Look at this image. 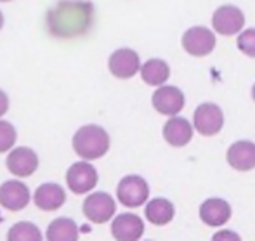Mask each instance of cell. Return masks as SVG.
Instances as JSON below:
<instances>
[{
    "instance_id": "21",
    "label": "cell",
    "mask_w": 255,
    "mask_h": 241,
    "mask_svg": "<svg viewBox=\"0 0 255 241\" xmlns=\"http://www.w3.org/2000/svg\"><path fill=\"white\" fill-rule=\"evenodd\" d=\"M42 238L44 236H42L38 226L31 224V222H17L7 233L9 241H40Z\"/></svg>"
},
{
    "instance_id": "20",
    "label": "cell",
    "mask_w": 255,
    "mask_h": 241,
    "mask_svg": "<svg viewBox=\"0 0 255 241\" xmlns=\"http://www.w3.org/2000/svg\"><path fill=\"white\" fill-rule=\"evenodd\" d=\"M45 238L49 241H77L80 238V228L68 217H59L49 224Z\"/></svg>"
},
{
    "instance_id": "2",
    "label": "cell",
    "mask_w": 255,
    "mask_h": 241,
    "mask_svg": "<svg viewBox=\"0 0 255 241\" xmlns=\"http://www.w3.org/2000/svg\"><path fill=\"white\" fill-rule=\"evenodd\" d=\"M73 151L82 160L94 161L103 158L110 151V135L103 127L89 123L80 127L73 135Z\"/></svg>"
},
{
    "instance_id": "17",
    "label": "cell",
    "mask_w": 255,
    "mask_h": 241,
    "mask_svg": "<svg viewBox=\"0 0 255 241\" xmlns=\"http://www.w3.org/2000/svg\"><path fill=\"white\" fill-rule=\"evenodd\" d=\"M33 201L40 210L54 212L59 210L66 203V193H64L63 186L56 184V182H45V184L38 186L37 191L33 193Z\"/></svg>"
},
{
    "instance_id": "28",
    "label": "cell",
    "mask_w": 255,
    "mask_h": 241,
    "mask_svg": "<svg viewBox=\"0 0 255 241\" xmlns=\"http://www.w3.org/2000/svg\"><path fill=\"white\" fill-rule=\"evenodd\" d=\"M0 2H10V0H0Z\"/></svg>"
},
{
    "instance_id": "14",
    "label": "cell",
    "mask_w": 255,
    "mask_h": 241,
    "mask_svg": "<svg viewBox=\"0 0 255 241\" xmlns=\"http://www.w3.org/2000/svg\"><path fill=\"white\" fill-rule=\"evenodd\" d=\"M195 127L182 117H168V121L163 125V139L172 147H184L191 142Z\"/></svg>"
},
{
    "instance_id": "27",
    "label": "cell",
    "mask_w": 255,
    "mask_h": 241,
    "mask_svg": "<svg viewBox=\"0 0 255 241\" xmlns=\"http://www.w3.org/2000/svg\"><path fill=\"white\" fill-rule=\"evenodd\" d=\"M252 99H254V103H255V84H254V87H252Z\"/></svg>"
},
{
    "instance_id": "9",
    "label": "cell",
    "mask_w": 255,
    "mask_h": 241,
    "mask_svg": "<svg viewBox=\"0 0 255 241\" xmlns=\"http://www.w3.org/2000/svg\"><path fill=\"white\" fill-rule=\"evenodd\" d=\"M151 104L160 115L175 117V115H179L184 110L186 97H184V92L179 87L165 84V85L156 87V91H154V94L151 97Z\"/></svg>"
},
{
    "instance_id": "5",
    "label": "cell",
    "mask_w": 255,
    "mask_h": 241,
    "mask_svg": "<svg viewBox=\"0 0 255 241\" xmlns=\"http://www.w3.org/2000/svg\"><path fill=\"white\" fill-rule=\"evenodd\" d=\"M193 127L203 137H214L224 127V113L214 103H203L195 110Z\"/></svg>"
},
{
    "instance_id": "7",
    "label": "cell",
    "mask_w": 255,
    "mask_h": 241,
    "mask_svg": "<svg viewBox=\"0 0 255 241\" xmlns=\"http://www.w3.org/2000/svg\"><path fill=\"white\" fill-rule=\"evenodd\" d=\"M245 26V14L236 5H221L212 16V30L224 37L240 35Z\"/></svg>"
},
{
    "instance_id": "16",
    "label": "cell",
    "mask_w": 255,
    "mask_h": 241,
    "mask_svg": "<svg viewBox=\"0 0 255 241\" xmlns=\"http://www.w3.org/2000/svg\"><path fill=\"white\" fill-rule=\"evenodd\" d=\"M228 163L238 172H249L255 168V142L236 141L228 149Z\"/></svg>"
},
{
    "instance_id": "8",
    "label": "cell",
    "mask_w": 255,
    "mask_h": 241,
    "mask_svg": "<svg viewBox=\"0 0 255 241\" xmlns=\"http://www.w3.org/2000/svg\"><path fill=\"white\" fill-rule=\"evenodd\" d=\"M117 203L108 193H91L84 201V215L92 224H106L115 217Z\"/></svg>"
},
{
    "instance_id": "24",
    "label": "cell",
    "mask_w": 255,
    "mask_h": 241,
    "mask_svg": "<svg viewBox=\"0 0 255 241\" xmlns=\"http://www.w3.org/2000/svg\"><path fill=\"white\" fill-rule=\"evenodd\" d=\"M7 110H9V97H7L5 92L0 89V118L7 113Z\"/></svg>"
},
{
    "instance_id": "1",
    "label": "cell",
    "mask_w": 255,
    "mask_h": 241,
    "mask_svg": "<svg viewBox=\"0 0 255 241\" xmlns=\"http://www.w3.org/2000/svg\"><path fill=\"white\" fill-rule=\"evenodd\" d=\"M96 7L91 0H59L45 14V30L56 40H73L92 30Z\"/></svg>"
},
{
    "instance_id": "23",
    "label": "cell",
    "mask_w": 255,
    "mask_h": 241,
    "mask_svg": "<svg viewBox=\"0 0 255 241\" xmlns=\"http://www.w3.org/2000/svg\"><path fill=\"white\" fill-rule=\"evenodd\" d=\"M236 47L240 49L242 54H245L247 57H255V28L243 30L242 33L238 35Z\"/></svg>"
},
{
    "instance_id": "19",
    "label": "cell",
    "mask_w": 255,
    "mask_h": 241,
    "mask_svg": "<svg viewBox=\"0 0 255 241\" xmlns=\"http://www.w3.org/2000/svg\"><path fill=\"white\" fill-rule=\"evenodd\" d=\"M139 73H141L144 84L151 85V87H160V85L167 84L170 78V66L167 64V61L153 57L142 64Z\"/></svg>"
},
{
    "instance_id": "3",
    "label": "cell",
    "mask_w": 255,
    "mask_h": 241,
    "mask_svg": "<svg viewBox=\"0 0 255 241\" xmlns=\"http://www.w3.org/2000/svg\"><path fill=\"white\" fill-rule=\"evenodd\" d=\"M117 200L127 208L142 207L149 200V184L141 175H125L117 186Z\"/></svg>"
},
{
    "instance_id": "25",
    "label": "cell",
    "mask_w": 255,
    "mask_h": 241,
    "mask_svg": "<svg viewBox=\"0 0 255 241\" xmlns=\"http://www.w3.org/2000/svg\"><path fill=\"white\" fill-rule=\"evenodd\" d=\"M212 240L219 241V240H242V238H240L238 235H235L233 231H221V233H217Z\"/></svg>"
},
{
    "instance_id": "10",
    "label": "cell",
    "mask_w": 255,
    "mask_h": 241,
    "mask_svg": "<svg viewBox=\"0 0 255 241\" xmlns=\"http://www.w3.org/2000/svg\"><path fill=\"white\" fill-rule=\"evenodd\" d=\"M141 59H139V54L132 49H117L108 59V68H110V73L115 78H120V80H128V78L135 77V75L141 71Z\"/></svg>"
},
{
    "instance_id": "13",
    "label": "cell",
    "mask_w": 255,
    "mask_h": 241,
    "mask_svg": "<svg viewBox=\"0 0 255 241\" xmlns=\"http://www.w3.org/2000/svg\"><path fill=\"white\" fill-rule=\"evenodd\" d=\"M144 235V222L135 214H120L111 222V236L118 241H137Z\"/></svg>"
},
{
    "instance_id": "6",
    "label": "cell",
    "mask_w": 255,
    "mask_h": 241,
    "mask_svg": "<svg viewBox=\"0 0 255 241\" xmlns=\"http://www.w3.org/2000/svg\"><path fill=\"white\" fill-rule=\"evenodd\" d=\"M98 170L91 161L82 160L73 163L66 172V186L75 194H87L98 186Z\"/></svg>"
},
{
    "instance_id": "22",
    "label": "cell",
    "mask_w": 255,
    "mask_h": 241,
    "mask_svg": "<svg viewBox=\"0 0 255 241\" xmlns=\"http://www.w3.org/2000/svg\"><path fill=\"white\" fill-rule=\"evenodd\" d=\"M16 128L10 121L0 120V153H9L16 144Z\"/></svg>"
},
{
    "instance_id": "15",
    "label": "cell",
    "mask_w": 255,
    "mask_h": 241,
    "mask_svg": "<svg viewBox=\"0 0 255 241\" xmlns=\"http://www.w3.org/2000/svg\"><path fill=\"white\" fill-rule=\"evenodd\" d=\"M231 205L222 198H208L200 207V219L205 226L221 228L231 219Z\"/></svg>"
},
{
    "instance_id": "11",
    "label": "cell",
    "mask_w": 255,
    "mask_h": 241,
    "mask_svg": "<svg viewBox=\"0 0 255 241\" xmlns=\"http://www.w3.org/2000/svg\"><path fill=\"white\" fill-rule=\"evenodd\" d=\"M7 170L16 177H30L38 168V156L31 147H12L7 154Z\"/></svg>"
},
{
    "instance_id": "4",
    "label": "cell",
    "mask_w": 255,
    "mask_h": 241,
    "mask_svg": "<svg viewBox=\"0 0 255 241\" xmlns=\"http://www.w3.org/2000/svg\"><path fill=\"white\" fill-rule=\"evenodd\" d=\"M182 49L193 57H205L214 52L217 45L215 31L207 26H191L182 35Z\"/></svg>"
},
{
    "instance_id": "26",
    "label": "cell",
    "mask_w": 255,
    "mask_h": 241,
    "mask_svg": "<svg viewBox=\"0 0 255 241\" xmlns=\"http://www.w3.org/2000/svg\"><path fill=\"white\" fill-rule=\"evenodd\" d=\"M3 26V16H2V10H0V30H2Z\"/></svg>"
},
{
    "instance_id": "18",
    "label": "cell",
    "mask_w": 255,
    "mask_h": 241,
    "mask_svg": "<svg viewBox=\"0 0 255 241\" xmlns=\"http://www.w3.org/2000/svg\"><path fill=\"white\" fill-rule=\"evenodd\" d=\"M144 215L153 226H167L174 221L175 207L167 198H153L146 203Z\"/></svg>"
},
{
    "instance_id": "12",
    "label": "cell",
    "mask_w": 255,
    "mask_h": 241,
    "mask_svg": "<svg viewBox=\"0 0 255 241\" xmlns=\"http://www.w3.org/2000/svg\"><path fill=\"white\" fill-rule=\"evenodd\" d=\"M31 200L30 189L21 181H7L0 186V207L10 212H19Z\"/></svg>"
}]
</instances>
